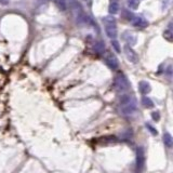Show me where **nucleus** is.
<instances>
[{"mask_svg":"<svg viewBox=\"0 0 173 173\" xmlns=\"http://www.w3.org/2000/svg\"><path fill=\"white\" fill-rule=\"evenodd\" d=\"M120 111L126 116H131L136 111V101L129 94H124L120 97Z\"/></svg>","mask_w":173,"mask_h":173,"instance_id":"obj_1","label":"nucleus"},{"mask_svg":"<svg viewBox=\"0 0 173 173\" xmlns=\"http://www.w3.org/2000/svg\"><path fill=\"white\" fill-rule=\"evenodd\" d=\"M103 23L105 25V33L111 39H115L117 37V26H116V20L113 16L103 17Z\"/></svg>","mask_w":173,"mask_h":173,"instance_id":"obj_2","label":"nucleus"},{"mask_svg":"<svg viewBox=\"0 0 173 173\" xmlns=\"http://www.w3.org/2000/svg\"><path fill=\"white\" fill-rule=\"evenodd\" d=\"M114 86L118 92H126L130 88V82L124 74H118L114 79Z\"/></svg>","mask_w":173,"mask_h":173,"instance_id":"obj_3","label":"nucleus"},{"mask_svg":"<svg viewBox=\"0 0 173 173\" xmlns=\"http://www.w3.org/2000/svg\"><path fill=\"white\" fill-rule=\"evenodd\" d=\"M104 60H105L106 65L108 66L111 69H117L118 66H119V62H118V58H116L115 54H113L111 52L107 51L104 55Z\"/></svg>","mask_w":173,"mask_h":173,"instance_id":"obj_4","label":"nucleus"},{"mask_svg":"<svg viewBox=\"0 0 173 173\" xmlns=\"http://www.w3.org/2000/svg\"><path fill=\"white\" fill-rule=\"evenodd\" d=\"M124 54H126L127 58L130 61L131 63H134V64H136V63L138 62V54H136V52L134 51L133 49H132L130 45L126 44L124 47Z\"/></svg>","mask_w":173,"mask_h":173,"instance_id":"obj_5","label":"nucleus"},{"mask_svg":"<svg viewBox=\"0 0 173 173\" xmlns=\"http://www.w3.org/2000/svg\"><path fill=\"white\" fill-rule=\"evenodd\" d=\"M145 163V152L143 147H138V152H136V168L138 171L143 169Z\"/></svg>","mask_w":173,"mask_h":173,"instance_id":"obj_6","label":"nucleus"},{"mask_svg":"<svg viewBox=\"0 0 173 173\" xmlns=\"http://www.w3.org/2000/svg\"><path fill=\"white\" fill-rule=\"evenodd\" d=\"M131 22L133 24V26L138 29H144L148 26V22L145 19H143V17H133V20Z\"/></svg>","mask_w":173,"mask_h":173,"instance_id":"obj_7","label":"nucleus"},{"mask_svg":"<svg viewBox=\"0 0 173 173\" xmlns=\"http://www.w3.org/2000/svg\"><path fill=\"white\" fill-rule=\"evenodd\" d=\"M124 39L127 41V44L128 45H134L136 43V41H138V38H136V36L134 35V34L130 33V31H124Z\"/></svg>","mask_w":173,"mask_h":173,"instance_id":"obj_8","label":"nucleus"},{"mask_svg":"<svg viewBox=\"0 0 173 173\" xmlns=\"http://www.w3.org/2000/svg\"><path fill=\"white\" fill-rule=\"evenodd\" d=\"M138 90H140V92L142 94H147V93H149L152 91V86L147 81H141L138 83Z\"/></svg>","mask_w":173,"mask_h":173,"instance_id":"obj_9","label":"nucleus"},{"mask_svg":"<svg viewBox=\"0 0 173 173\" xmlns=\"http://www.w3.org/2000/svg\"><path fill=\"white\" fill-rule=\"evenodd\" d=\"M108 12L109 14H113V15L117 14L119 12V4L117 2H110V4L108 7Z\"/></svg>","mask_w":173,"mask_h":173,"instance_id":"obj_10","label":"nucleus"},{"mask_svg":"<svg viewBox=\"0 0 173 173\" xmlns=\"http://www.w3.org/2000/svg\"><path fill=\"white\" fill-rule=\"evenodd\" d=\"M104 50H105V43L103 41H99L94 44V51L96 52L97 54L104 53Z\"/></svg>","mask_w":173,"mask_h":173,"instance_id":"obj_11","label":"nucleus"},{"mask_svg":"<svg viewBox=\"0 0 173 173\" xmlns=\"http://www.w3.org/2000/svg\"><path fill=\"white\" fill-rule=\"evenodd\" d=\"M163 143L166 144V146L168 147H171L173 144V140H172V136L170 133H165L163 134Z\"/></svg>","mask_w":173,"mask_h":173,"instance_id":"obj_12","label":"nucleus"},{"mask_svg":"<svg viewBox=\"0 0 173 173\" xmlns=\"http://www.w3.org/2000/svg\"><path fill=\"white\" fill-rule=\"evenodd\" d=\"M121 17H124V19L127 20V21H132L134 17V14L132 12H130L129 10H127V9H124V10H122V13H121Z\"/></svg>","mask_w":173,"mask_h":173,"instance_id":"obj_13","label":"nucleus"},{"mask_svg":"<svg viewBox=\"0 0 173 173\" xmlns=\"http://www.w3.org/2000/svg\"><path fill=\"white\" fill-rule=\"evenodd\" d=\"M142 104H143V106H145V107H147V108L154 107V102H152V100L147 96L142 97Z\"/></svg>","mask_w":173,"mask_h":173,"instance_id":"obj_14","label":"nucleus"},{"mask_svg":"<svg viewBox=\"0 0 173 173\" xmlns=\"http://www.w3.org/2000/svg\"><path fill=\"white\" fill-rule=\"evenodd\" d=\"M127 4L130 9L132 10H135V9L138 8L140 6V0H127Z\"/></svg>","mask_w":173,"mask_h":173,"instance_id":"obj_15","label":"nucleus"},{"mask_svg":"<svg viewBox=\"0 0 173 173\" xmlns=\"http://www.w3.org/2000/svg\"><path fill=\"white\" fill-rule=\"evenodd\" d=\"M163 38H165L166 40H168V41L171 42L173 40V34L171 31V29H167V30L163 31Z\"/></svg>","mask_w":173,"mask_h":173,"instance_id":"obj_16","label":"nucleus"},{"mask_svg":"<svg viewBox=\"0 0 173 173\" xmlns=\"http://www.w3.org/2000/svg\"><path fill=\"white\" fill-rule=\"evenodd\" d=\"M111 45H113V48L115 49V51L117 52V53H120V52H121V48H120V44L117 40H113V41H111Z\"/></svg>","mask_w":173,"mask_h":173,"instance_id":"obj_17","label":"nucleus"},{"mask_svg":"<svg viewBox=\"0 0 173 173\" xmlns=\"http://www.w3.org/2000/svg\"><path fill=\"white\" fill-rule=\"evenodd\" d=\"M56 4H58V7L61 9V10L64 11L66 9V4H65L64 0H58V1H56Z\"/></svg>","mask_w":173,"mask_h":173,"instance_id":"obj_18","label":"nucleus"},{"mask_svg":"<svg viewBox=\"0 0 173 173\" xmlns=\"http://www.w3.org/2000/svg\"><path fill=\"white\" fill-rule=\"evenodd\" d=\"M152 120H155V121H158L159 118H160L159 111H152Z\"/></svg>","mask_w":173,"mask_h":173,"instance_id":"obj_19","label":"nucleus"},{"mask_svg":"<svg viewBox=\"0 0 173 173\" xmlns=\"http://www.w3.org/2000/svg\"><path fill=\"white\" fill-rule=\"evenodd\" d=\"M146 128L149 130V131L152 132V134H155V135H157V133H158V132H157V130L156 129H154L152 128V127L151 126V124H146Z\"/></svg>","mask_w":173,"mask_h":173,"instance_id":"obj_20","label":"nucleus"},{"mask_svg":"<svg viewBox=\"0 0 173 173\" xmlns=\"http://www.w3.org/2000/svg\"><path fill=\"white\" fill-rule=\"evenodd\" d=\"M9 2H10V0H0V3L4 4V6H6V4H8Z\"/></svg>","mask_w":173,"mask_h":173,"instance_id":"obj_21","label":"nucleus"},{"mask_svg":"<svg viewBox=\"0 0 173 173\" xmlns=\"http://www.w3.org/2000/svg\"><path fill=\"white\" fill-rule=\"evenodd\" d=\"M171 69H172V67H171V66H169V67H168V69H167L168 76H171Z\"/></svg>","mask_w":173,"mask_h":173,"instance_id":"obj_22","label":"nucleus"},{"mask_svg":"<svg viewBox=\"0 0 173 173\" xmlns=\"http://www.w3.org/2000/svg\"><path fill=\"white\" fill-rule=\"evenodd\" d=\"M110 1H111V2H117L118 0H110Z\"/></svg>","mask_w":173,"mask_h":173,"instance_id":"obj_23","label":"nucleus"}]
</instances>
